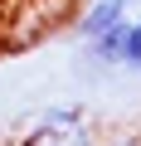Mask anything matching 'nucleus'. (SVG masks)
<instances>
[{
  "mask_svg": "<svg viewBox=\"0 0 141 146\" xmlns=\"http://www.w3.org/2000/svg\"><path fill=\"white\" fill-rule=\"evenodd\" d=\"M97 141H102L97 122L83 102H49L15 136V146H97Z\"/></svg>",
  "mask_w": 141,
  "mask_h": 146,
  "instance_id": "obj_1",
  "label": "nucleus"
},
{
  "mask_svg": "<svg viewBox=\"0 0 141 146\" xmlns=\"http://www.w3.org/2000/svg\"><path fill=\"white\" fill-rule=\"evenodd\" d=\"M97 146H141V131H112V136H102Z\"/></svg>",
  "mask_w": 141,
  "mask_h": 146,
  "instance_id": "obj_2",
  "label": "nucleus"
}]
</instances>
